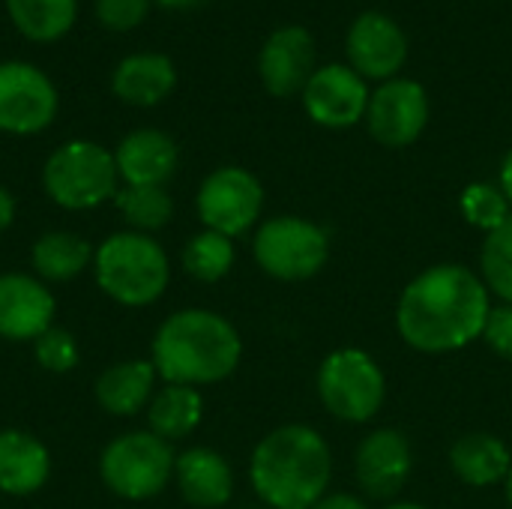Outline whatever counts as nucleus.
Segmentation results:
<instances>
[{"label": "nucleus", "instance_id": "nucleus-1", "mask_svg": "<svg viewBox=\"0 0 512 509\" xmlns=\"http://www.w3.org/2000/svg\"><path fill=\"white\" fill-rule=\"evenodd\" d=\"M489 312L486 282L459 264H441L420 273L402 291L396 324L411 348L447 354L480 339Z\"/></svg>", "mask_w": 512, "mask_h": 509}, {"label": "nucleus", "instance_id": "nucleus-2", "mask_svg": "<svg viewBox=\"0 0 512 509\" xmlns=\"http://www.w3.org/2000/svg\"><path fill=\"white\" fill-rule=\"evenodd\" d=\"M150 351V363L165 384L201 387L225 381L237 369L243 345L222 315L183 309L159 324Z\"/></svg>", "mask_w": 512, "mask_h": 509}, {"label": "nucleus", "instance_id": "nucleus-3", "mask_svg": "<svg viewBox=\"0 0 512 509\" xmlns=\"http://www.w3.org/2000/svg\"><path fill=\"white\" fill-rule=\"evenodd\" d=\"M333 459L327 441L309 426H282L252 453L249 477L273 509H312L327 492Z\"/></svg>", "mask_w": 512, "mask_h": 509}, {"label": "nucleus", "instance_id": "nucleus-4", "mask_svg": "<svg viewBox=\"0 0 512 509\" xmlns=\"http://www.w3.org/2000/svg\"><path fill=\"white\" fill-rule=\"evenodd\" d=\"M96 285L120 306L156 303L171 279L165 249L141 231H117L93 255Z\"/></svg>", "mask_w": 512, "mask_h": 509}, {"label": "nucleus", "instance_id": "nucleus-5", "mask_svg": "<svg viewBox=\"0 0 512 509\" xmlns=\"http://www.w3.org/2000/svg\"><path fill=\"white\" fill-rule=\"evenodd\" d=\"M114 153L93 141L60 144L42 168L48 198L63 210H93L117 195Z\"/></svg>", "mask_w": 512, "mask_h": 509}, {"label": "nucleus", "instance_id": "nucleus-6", "mask_svg": "<svg viewBox=\"0 0 512 509\" xmlns=\"http://www.w3.org/2000/svg\"><path fill=\"white\" fill-rule=\"evenodd\" d=\"M174 450L153 432H126L114 438L99 456V477L117 498H156L174 477Z\"/></svg>", "mask_w": 512, "mask_h": 509}, {"label": "nucleus", "instance_id": "nucleus-7", "mask_svg": "<svg viewBox=\"0 0 512 509\" xmlns=\"http://www.w3.org/2000/svg\"><path fill=\"white\" fill-rule=\"evenodd\" d=\"M384 372L360 348L333 351L318 372V396L324 408L345 423H366L384 405Z\"/></svg>", "mask_w": 512, "mask_h": 509}, {"label": "nucleus", "instance_id": "nucleus-8", "mask_svg": "<svg viewBox=\"0 0 512 509\" xmlns=\"http://www.w3.org/2000/svg\"><path fill=\"white\" fill-rule=\"evenodd\" d=\"M258 267L282 282H303L312 279L327 264V234L297 216H276L267 219L252 243Z\"/></svg>", "mask_w": 512, "mask_h": 509}, {"label": "nucleus", "instance_id": "nucleus-9", "mask_svg": "<svg viewBox=\"0 0 512 509\" xmlns=\"http://www.w3.org/2000/svg\"><path fill=\"white\" fill-rule=\"evenodd\" d=\"M198 216L207 225V231L240 237L246 234L264 207V189L255 174L246 168H219L213 171L201 189H198Z\"/></svg>", "mask_w": 512, "mask_h": 509}, {"label": "nucleus", "instance_id": "nucleus-10", "mask_svg": "<svg viewBox=\"0 0 512 509\" xmlns=\"http://www.w3.org/2000/svg\"><path fill=\"white\" fill-rule=\"evenodd\" d=\"M57 117V90L33 63H0V132L36 135Z\"/></svg>", "mask_w": 512, "mask_h": 509}, {"label": "nucleus", "instance_id": "nucleus-11", "mask_svg": "<svg viewBox=\"0 0 512 509\" xmlns=\"http://www.w3.org/2000/svg\"><path fill=\"white\" fill-rule=\"evenodd\" d=\"M369 132L387 147L414 144L429 120V99L417 81L393 78L369 96Z\"/></svg>", "mask_w": 512, "mask_h": 509}, {"label": "nucleus", "instance_id": "nucleus-12", "mask_svg": "<svg viewBox=\"0 0 512 509\" xmlns=\"http://www.w3.org/2000/svg\"><path fill=\"white\" fill-rule=\"evenodd\" d=\"M303 105L315 123L330 126V129H345V126H354L366 114L369 90H366V81L354 69L333 63V66L318 69L309 78L303 90Z\"/></svg>", "mask_w": 512, "mask_h": 509}, {"label": "nucleus", "instance_id": "nucleus-13", "mask_svg": "<svg viewBox=\"0 0 512 509\" xmlns=\"http://www.w3.org/2000/svg\"><path fill=\"white\" fill-rule=\"evenodd\" d=\"M57 303L42 279L27 273L0 276V339L6 342H36L51 330Z\"/></svg>", "mask_w": 512, "mask_h": 509}, {"label": "nucleus", "instance_id": "nucleus-14", "mask_svg": "<svg viewBox=\"0 0 512 509\" xmlns=\"http://www.w3.org/2000/svg\"><path fill=\"white\" fill-rule=\"evenodd\" d=\"M411 444L396 429H378L357 450V483L375 501L396 498L411 477Z\"/></svg>", "mask_w": 512, "mask_h": 509}, {"label": "nucleus", "instance_id": "nucleus-15", "mask_svg": "<svg viewBox=\"0 0 512 509\" xmlns=\"http://www.w3.org/2000/svg\"><path fill=\"white\" fill-rule=\"evenodd\" d=\"M408 42L381 12H363L348 33V60L360 78H390L405 63Z\"/></svg>", "mask_w": 512, "mask_h": 509}, {"label": "nucleus", "instance_id": "nucleus-16", "mask_svg": "<svg viewBox=\"0 0 512 509\" xmlns=\"http://www.w3.org/2000/svg\"><path fill=\"white\" fill-rule=\"evenodd\" d=\"M315 63V42L306 27H282L270 33V39L261 48L258 69L261 81L273 96H294L297 90H306Z\"/></svg>", "mask_w": 512, "mask_h": 509}, {"label": "nucleus", "instance_id": "nucleus-17", "mask_svg": "<svg viewBox=\"0 0 512 509\" xmlns=\"http://www.w3.org/2000/svg\"><path fill=\"white\" fill-rule=\"evenodd\" d=\"M117 174L126 186H165L180 162L177 144L159 129L129 132L114 153Z\"/></svg>", "mask_w": 512, "mask_h": 509}, {"label": "nucleus", "instance_id": "nucleus-18", "mask_svg": "<svg viewBox=\"0 0 512 509\" xmlns=\"http://www.w3.org/2000/svg\"><path fill=\"white\" fill-rule=\"evenodd\" d=\"M174 477L180 495L198 509L225 507L234 495V474L225 456L207 447H192L177 456Z\"/></svg>", "mask_w": 512, "mask_h": 509}, {"label": "nucleus", "instance_id": "nucleus-19", "mask_svg": "<svg viewBox=\"0 0 512 509\" xmlns=\"http://www.w3.org/2000/svg\"><path fill=\"white\" fill-rule=\"evenodd\" d=\"M51 456L48 447L21 429L0 432V492L12 498H24L39 492L48 483Z\"/></svg>", "mask_w": 512, "mask_h": 509}, {"label": "nucleus", "instance_id": "nucleus-20", "mask_svg": "<svg viewBox=\"0 0 512 509\" xmlns=\"http://www.w3.org/2000/svg\"><path fill=\"white\" fill-rule=\"evenodd\" d=\"M174 84H177V69H174L171 57L156 54V51H141V54L123 57L111 75L114 96L123 99L126 105H138V108L159 105L165 96H171Z\"/></svg>", "mask_w": 512, "mask_h": 509}, {"label": "nucleus", "instance_id": "nucleus-21", "mask_svg": "<svg viewBox=\"0 0 512 509\" xmlns=\"http://www.w3.org/2000/svg\"><path fill=\"white\" fill-rule=\"evenodd\" d=\"M156 369L150 360H126L105 369L96 381V402L114 417H135L150 405L156 387Z\"/></svg>", "mask_w": 512, "mask_h": 509}, {"label": "nucleus", "instance_id": "nucleus-22", "mask_svg": "<svg viewBox=\"0 0 512 509\" xmlns=\"http://www.w3.org/2000/svg\"><path fill=\"white\" fill-rule=\"evenodd\" d=\"M450 465L456 477L474 489H486L495 483H504L512 471V456L504 441L486 432L465 435L450 450Z\"/></svg>", "mask_w": 512, "mask_h": 509}, {"label": "nucleus", "instance_id": "nucleus-23", "mask_svg": "<svg viewBox=\"0 0 512 509\" xmlns=\"http://www.w3.org/2000/svg\"><path fill=\"white\" fill-rule=\"evenodd\" d=\"M204 417V399L195 387L183 384H165L147 405V423L150 432L162 441H180L198 429Z\"/></svg>", "mask_w": 512, "mask_h": 509}, {"label": "nucleus", "instance_id": "nucleus-24", "mask_svg": "<svg viewBox=\"0 0 512 509\" xmlns=\"http://www.w3.org/2000/svg\"><path fill=\"white\" fill-rule=\"evenodd\" d=\"M93 255V246L72 231H48L30 249L33 270L45 282H69L81 276L90 267Z\"/></svg>", "mask_w": 512, "mask_h": 509}, {"label": "nucleus", "instance_id": "nucleus-25", "mask_svg": "<svg viewBox=\"0 0 512 509\" xmlns=\"http://www.w3.org/2000/svg\"><path fill=\"white\" fill-rule=\"evenodd\" d=\"M6 12L30 42H57L78 15V0H6Z\"/></svg>", "mask_w": 512, "mask_h": 509}, {"label": "nucleus", "instance_id": "nucleus-26", "mask_svg": "<svg viewBox=\"0 0 512 509\" xmlns=\"http://www.w3.org/2000/svg\"><path fill=\"white\" fill-rule=\"evenodd\" d=\"M114 201L129 228L141 234L165 228L174 216V201L165 186H123Z\"/></svg>", "mask_w": 512, "mask_h": 509}, {"label": "nucleus", "instance_id": "nucleus-27", "mask_svg": "<svg viewBox=\"0 0 512 509\" xmlns=\"http://www.w3.org/2000/svg\"><path fill=\"white\" fill-rule=\"evenodd\" d=\"M234 267V243L225 234L201 231L183 249V270L198 282H219Z\"/></svg>", "mask_w": 512, "mask_h": 509}, {"label": "nucleus", "instance_id": "nucleus-28", "mask_svg": "<svg viewBox=\"0 0 512 509\" xmlns=\"http://www.w3.org/2000/svg\"><path fill=\"white\" fill-rule=\"evenodd\" d=\"M483 282L489 291H495L504 303H512V213L510 219L495 228L480 252Z\"/></svg>", "mask_w": 512, "mask_h": 509}, {"label": "nucleus", "instance_id": "nucleus-29", "mask_svg": "<svg viewBox=\"0 0 512 509\" xmlns=\"http://www.w3.org/2000/svg\"><path fill=\"white\" fill-rule=\"evenodd\" d=\"M462 213L471 225L492 234L495 228H501L510 219V201H507L504 189H498L492 183H474L462 195Z\"/></svg>", "mask_w": 512, "mask_h": 509}, {"label": "nucleus", "instance_id": "nucleus-30", "mask_svg": "<svg viewBox=\"0 0 512 509\" xmlns=\"http://www.w3.org/2000/svg\"><path fill=\"white\" fill-rule=\"evenodd\" d=\"M33 354H36V363L45 372H54V375L72 372L78 366V342H75V336L69 330H60V327L45 330L33 342Z\"/></svg>", "mask_w": 512, "mask_h": 509}, {"label": "nucleus", "instance_id": "nucleus-31", "mask_svg": "<svg viewBox=\"0 0 512 509\" xmlns=\"http://www.w3.org/2000/svg\"><path fill=\"white\" fill-rule=\"evenodd\" d=\"M150 0H96V15L108 30H132L144 21Z\"/></svg>", "mask_w": 512, "mask_h": 509}, {"label": "nucleus", "instance_id": "nucleus-32", "mask_svg": "<svg viewBox=\"0 0 512 509\" xmlns=\"http://www.w3.org/2000/svg\"><path fill=\"white\" fill-rule=\"evenodd\" d=\"M483 339L489 342L492 351H498L501 357L512 360V303L495 306L486 318L483 327Z\"/></svg>", "mask_w": 512, "mask_h": 509}, {"label": "nucleus", "instance_id": "nucleus-33", "mask_svg": "<svg viewBox=\"0 0 512 509\" xmlns=\"http://www.w3.org/2000/svg\"><path fill=\"white\" fill-rule=\"evenodd\" d=\"M312 509H366V504L354 495H330V498H321Z\"/></svg>", "mask_w": 512, "mask_h": 509}, {"label": "nucleus", "instance_id": "nucleus-34", "mask_svg": "<svg viewBox=\"0 0 512 509\" xmlns=\"http://www.w3.org/2000/svg\"><path fill=\"white\" fill-rule=\"evenodd\" d=\"M12 219H15V198L0 186V234L12 225Z\"/></svg>", "mask_w": 512, "mask_h": 509}, {"label": "nucleus", "instance_id": "nucleus-35", "mask_svg": "<svg viewBox=\"0 0 512 509\" xmlns=\"http://www.w3.org/2000/svg\"><path fill=\"white\" fill-rule=\"evenodd\" d=\"M501 189H504L507 201H510V204H512V150H510V153H507L504 165H501Z\"/></svg>", "mask_w": 512, "mask_h": 509}, {"label": "nucleus", "instance_id": "nucleus-36", "mask_svg": "<svg viewBox=\"0 0 512 509\" xmlns=\"http://www.w3.org/2000/svg\"><path fill=\"white\" fill-rule=\"evenodd\" d=\"M156 3H162V6H168V9H186V6H195V3H201V0H156Z\"/></svg>", "mask_w": 512, "mask_h": 509}, {"label": "nucleus", "instance_id": "nucleus-37", "mask_svg": "<svg viewBox=\"0 0 512 509\" xmlns=\"http://www.w3.org/2000/svg\"><path fill=\"white\" fill-rule=\"evenodd\" d=\"M504 486H507V501H510V507H512V471H510V477L504 480Z\"/></svg>", "mask_w": 512, "mask_h": 509}, {"label": "nucleus", "instance_id": "nucleus-38", "mask_svg": "<svg viewBox=\"0 0 512 509\" xmlns=\"http://www.w3.org/2000/svg\"><path fill=\"white\" fill-rule=\"evenodd\" d=\"M387 509H426V507H420V504H393V507H387Z\"/></svg>", "mask_w": 512, "mask_h": 509}]
</instances>
